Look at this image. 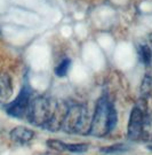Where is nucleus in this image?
<instances>
[{
	"label": "nucleus",
	"instance_id": "nucleus-2",
	"mask_svg": "<svg viewBox=\"0 0 152 155\" xmlns=\"http://www.w3.org/2000/svg\"><path fill=\"white\" fill-rule=\"evenodd\" d=\"M117 121L118 114L114 105L108 99L106 95H103L98 99L96 104L88 133L94 137H104L113 130Z\"/></svg>",
	"mask_w": 152,
	"mask_h": 155
},
{
	"label": "nucleus",
	"instance_id": "nucleus-4",
	"mask_svg": "<svg viewBox=\"0 0 152 155\" xmlns=\"http://www.w3.org/2000/svg\"><path fill=\"white\" fill-rule=\"evenodd\" d=\"M33 98H34L33 90L27 83H24L16 98L11 102L5 104L4 109L11 117H15V118H24L25 117L27 118Z\"/></svg>",
	"mask_w": 152,
	"mask_h": 155
},
{
	"label": "nucleus",
	"instance_id": "nucleus-9",
	"mask_svg": "<svg viewBox=\"0 0 152 155\" xmlns=\"http://www.w3.org/2000/svg\"><path fill=\"white\" fill-rule=\"evenodd\" d=\"M138 55L141 58L142 62L147 67H150L152 61V51L151 48L145 44H142L138 46Z\"/></svg>",
	"mask_w": 152,
	"mask_h": 155
},
{
	"label": "nucleus",
	"instance_id": "nucleus-5",
	"mask_svg": "<svg viewBox=\"0 0 152 155\" xmlns=\"http://www.w3.org/2000/svg\"><path fill=\"white\" fill-rule=\"evenodd\" d=\"M147 106L145 99H142L137 105L131 109L128 122V138L130 140H140L143 137V130L144 124L147 120Z\"/></svg>",
	"mask_w": 152,
	"mask_h": 155
},
{
	"label": "nucleus",
	"instance_id": "nucleus-1",
	"mask_svg": "<svg viewBox=\"0 0 152 155\" xmlns=\"http://www.w3.org/2000/svg\"><path fill=\"white\" fill-rule=\"evenodd\" d=\"M68 107L64 102H57L52 98L39 95L33 98L27 121L37 127H43L49 131L61 129Z\"/></svg>",
	"mask_w": 152,
	"mask_h": 155
},
{
	"label": "nucleus",
	"instance_id": "nucleus-11",
	"mask_svg": "<svg viewBox=\"0 0 152 155\" xmlns=\"http://www.w3.org/2000/svg\"><path fill=\"white\" fill-rule=\"evenodd\" d=\"M70 66H71L70 59H64L62 62H60V63L57 64V67L55 68V74H56V76H59V77H64L65 75L68 74V71H69Z\"/></svg>",
	"mask_w": 152,
	"mask_h": 155
},
{
	"label": "nucleus",
	"instance_id": "nucleus-7",
	"mask_svg": "<svg viewBox=\"0 0 152 155\" xmlns=\"http://www.w3.org/2000/svg\"><path fill=\"white\" fill-rule=\"evenodd\" d=\"M34 137V132L25 127H16L11 131V139L17 144H27Z\"/></svg>",
	"mask_w": 152,
	"mask_h": 155
},
{
	"label": "nucleus",
	"instance_id": "nucleus-8",
	"mask_svg": "<svg viewBox=\"0 0 152 155\" xmlns=\"http://www.w3.org/2000/svg\"><path fill=\"white\" fill-rule=\"evenodd\" d=\"M13 94V85L9 75L0 74V105H5Z\"/></svg>",
	"mask_w": 152,
	"mask_h": 155
},
{
	"label": "nucleus",
	"instance_id": "nucleus-13",
	"mask_svg": "<svg viewBox=\"0 0 152 155\" xmlns=\"http://www.w3.org/2000/svg\"><path fill=\"white\" fill-rule=\"evenodd\" d=\"M149 41H150V45H151V47H150V48H151V51H152V33L149 35Z\"/></svg>",
	"mask_w": 152,
	"mask_h": 155
},
{
	"label": "nucleus",
	"instance_id": "nucleus-10",
	"mask_svg": "<svg viewBox=\"0 0 152 155\" xmlns=\"http://www.w3.org/2000/svg\"><path fill=\"white\" fill-rule=\"evenodd\" d=\"M152 93V77L147 75L143 82H142L141 85V95H142V99H145L150 97V94Z\"/></svg>",
	"mask_w": 152,
	"mask_h": 155
},
{
	"label": "nucleus",
	"instance_id": "nucleus-3",
	"mask_svg": "<svg viewBox=\"0 0 152 155\" xmlns=\"http://www.w3.org/2000/svg\"><path fill=\"white\" fill-rule=\"evenodd\" d=\"M89 116L87 108L82 105H73L68 107L61 129L65 132L74 134H86L89 132Z\"/></svg>",
	"mask_w": 152,
	"mask_h": 155
},
{
	"label": "nucleus",
	"instance_id": "nucleus-12",
	"mask_svg": "<svg viewBox=\"0 0 152 155\" xmlns=\"http://www.w3.org/2000/svg\"><path fill=\"white\" fill-rule=\"evenodd\" d=\"M126 150V145L125 144H118V145H113L111 147H108L106 150H103V152L105 153H117V152H124Z\"/></svg>",
	"mask_w": 152,
	"mask_h": 155
},
{
	"label": "nucleus",
	"instance_id": "nucleus-6",
	"mask_svg": "<svg viewBox=\"0 0 152 155\" xmlns=\"http://www.w3.org/2000/svg\"><path fill=\"white\" fill-rule=\"evenodd\" d=\"M47 146L49 148L61 152H74V153H82L88 150L87 144H65L63 141L56 140V139H49L47 141Z\"/></svg>",
	"mask_w": 152,
	"mask_h": 155
}]
</instances>
